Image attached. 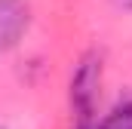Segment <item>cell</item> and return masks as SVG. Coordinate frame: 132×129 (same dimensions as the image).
I'll return each instance as SVG.
<instances>
[{
    "label": "cell",
    "mask_w": 132,
    "mask_h": 129,
    "mask_svg": "<svg viewBox=\"0 0 132 129\" xmlns=\"http://www.w3.org/2000/svg\"><path fill=\"white\" fill-rule=\"evenodd\" d=\"M101 80H104V62L92 49L77 62L74 74H71V108H74L77 126L95 120L98 98H101Z\"/></svg>",
    "instance_id": "obj_1"
},
{
    "label": "cell",
    "mask_w": 132,
    "mask_h": 129,
    "mask_svg": "<svg viewBox=\"0 0 132 129\" xmlns=\"http://www.w3.org/2000/svg\"><path fill=\"white\" fill-rule=\"evenodd\" d=\"M34 22L28 0H0V55L15 49Z\"/></svg>",
    "instance_id": "obj_2"
},
{
    "label": "cell",
    "mask_w": 132,
    "mask_h": 129,
    "mask_svg": "<svg viewBox=\"0 0 132 129\" xmlns=\"http://www.w3.org/2000/svg\"><path fill=\"white\" fill-rule=\"evenodd\" d=\"M74 129H132V92L120 95L101 120L95 117L92 123H80Z\"/></svg>",
    "instance_id": "obj_3"
},
{
    "label": "cell",
    "mask_w": 132,
    "mask_h": 129,
    "mask_svg": "<svg viewBox=\"0 0 132 129\" xmlns=\"http://www.w3.org/2000/svg\"><path fill=\"white\" fill-rule=\"evenodd\" d=\"M114 3H117L120 9H129V12H132V0H114Z\"/></svg>",
    "instance_id": "obj_4"
}]
</instances>
